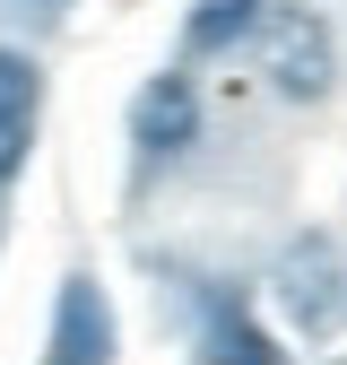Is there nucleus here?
I'll return each mask as SVG.
<instances>
[{
	"label": "nucleus",
	"instance_id": "nucleus-1",
	"mask_svg": "<svg viewBox=\"0 0 347 365\" xmlns=\"http://www.w3.org/2000/svg\"><path fill=\"white\" fill-rule=\"evenodd\" d=\"M252 61H260L278 105H321L338 87V35H330V18L313 0H278L260 18V35H252Z\"/></svg>",
	"mask_w": 347,
	"mask_h": 365
},
{
	"label": "nucleus",
	"instance_id": "nucleus-2",
	"mask_svg": "<svg viewBox=\"0 0 347 365\" xmlns=\"http://www.w3.org/2000/svg\"><path fill=\"white\" fill-rule=\"evenodd\" d=\"M269 287H278V313L304 331V339H330L347 322V261L330 235H295L269 269Z\"/></svg>",
	"mask_w": 347,
	"mask_h": 365
},
{
	"label": "nucleus",
	"instance_id": "nucleus-3",
	"mask_svg": "<svg viewBox=\"0 0 347 365\" xmlns=\"http://www.w3.org/2000/svg\"><path fill=\"white\" fill-rule=\"evenodd\" d=\"M130 140H139L148 165H174L200 148V78L191 70H156L139 87V105H130Z\"/></svg>",
	"mask_w": 347,
	"mask_h": 365
},
{
	"label": "nucleus",
	"instance_id": "nucleus-4",
	"mask_svg": "<svg viewBox=\"0 0 347 365\" xmlns=\"http://www.w3.org/2000/svg\"><path fill=\"white\" fill-rule=\"evenodd\" d=\"M43 356H53V365H113V304H105V287L87 279V269H78V279H61Z\"/></svg>",
	"mask_w": 347,
	"mask_h": 365
},
{
	"label": "nucleus",
	"instance_id": "nucleus-5",
	"mask_svg": "<svg viewBox=\"0 0 347 365\" xmlns=\"http://www.w3.org/2000/svg\"><path fill=\"white\" fill-rule=\"evenodd\" d=\"M200 365H295V356L252 322V304H243V296L208 287V296H200Z\"/></svg>",
	"mask_w": 347,
	"mask_h": 365
},
{
	"label": "nucleus",
	"instance_id": "nucleus-6",
	"mask_svg": "<svg viewBox=\"0 0 347 365\" xmlns=\"http://www.w3.org/2000/svg\"><path fill=\"white\" fill-rule=\"evenodd\" d=\"M260 18H269V0H200L183 18V53H235L260 35Z\"/></svg>",
	"mask_w": 347,
	"mask_h": 365
},
{
	"label": "nucleus",
	"instance_id": "nucleus-7",
	"mask_svg": "<svg viewBox=\"0 0 347 365\" xmlns=\"http://www.w3.org/2000/svg\"><path fill=\"white\" fill-rule=\"evenodd\" d=\"M0 122H35V61L0 43Z\"/></svg>",
	"mask_w": 347,
	"mask_h": 365
}]
</instances>
